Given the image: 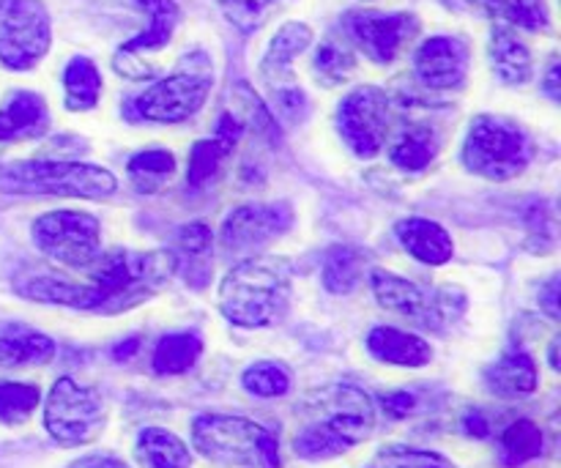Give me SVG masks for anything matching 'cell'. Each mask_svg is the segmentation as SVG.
Returning <instances> with one entry per match:
<instances>
[{"mask_svg":"<svg viewBox=\"0 0 561 468\" xmlns=\"http://www.w3.org/2000/svg\"><path fill=\"white\" fill-rule=\"evenodd\" d=\"M175 269H179V261L168 250L107 252L91 272L82 310L104 312V316L131 310L157 296L173 279Z\"/></svg>","mask_w":561,"mask_h":468,"instance_id":"cell-1","label":"cell"},{"mask_svg":"<svg viewBox=\"0 0 561 468\" xmlns=\"http://www.w3.org/2000/svg\"><path fill=\"white\" fill-rule=\"evenodd\" d=\"M290 274L285 258H247L225 274L219 310L233 327H272L288 310Z\"/></svg>","mask_w":561,"mask_h":468,"instance_id":"cell-2","label":"cell"},{"mask_svg":"<svg viewBox=\"0 0 561 468\" xmlns=\"http://www.w3.org/2000/svg\"><path fill=\"white\" fill-rule=\"evenodd\" d=\"M192 444L206 460L228 468H283L279 442L257 422L203 414L192 422Z\"/></svg>","mask_w":561,"mask_h":468,"instance_id":"cell-3","label":"cell"},{"mask_svg":"<svg viewBox=\"0 0 561 468\" xmlns=\"http://www.w3.org/2000/svg\"><path fill=\"white\" fill-rule=\"evenodd\" d=\"M118 190L110 170L85 162H14L0 168V192L5 195H53L102 201Z\"/></svg>","mask_w":561,"mask_h":468,"instance_id":"cell-4","label":"cell"},{"mask_svg":"<svg viewBox=\"0 0 561 468\" xmlns=\"http://www.w3.org/2000/svg\"><path fill=\"white\" fill-rule=\"evenodd\" d=\"M535 157L529 135L502 115H477L463 142V164L491 181H510L524 173Z\"/></svg>","mask_w":561,"mask_h":468,"instance_id":"cell-5","label":"cell"},{"mask_svg":"<svg viewBox=\"0 0 561 468\" xmlns=\"http://www.w3.org/2000/svg\"><path fill=\"white\" fill-rule=\"evenodd\" d=\"M214 88L211 60L206 53H192L181 60L179 69L164 80L153 82L151 88L135 99V110L140 118L157 121V124H181L192 118L206 104Z\"/></svg>","mask_w":561,"mask_h":468,"instance_id":"cell-6","label":"cell"},{"mask_svg":"<svg viewBox=\"0 0 561 468\" xmlns=\"http://www.w3.org/2000/svg\"><path fill=\"white\" fill-rule=\"evenodd\" d=\"M44 427L58 447L71 449L91 444L104 427L102 395L69 376L58 378L44 406Z\"/></svg>","mask_w":561,"mask_h":468,"instance_id":"cell-7","label":"cell"},{"mask_svg":"<svg viewBox=\"0 0 561 468\" xmlns=\"http://www.w3.org/2000/svg\"><path fill=\"white\" fill-rule=\"evenodd\" d=\"M33 244L55 263L71 269H88L99 261L102 225L85 212H49L33 222Z\"/></svg>","mask_w":561,"mask_h":468,"instance_id":"cell-8","label":"cell"},{"mask_svg":"<svg viewBox=\"0 0 561 468\" xmlns=\"http://www.w3.org/2000/svg\"><path fill=\"white\" fill-rule=\"evenodd\" d=\"M53 25L42 0H0V64L33 69L47 55Z\"/></svg>","mask_w":561,"mask_h":468,"instance_id":"cell-9","label":"cell"},{"mask_svg":"<svg viewBox=\"0 0 561 468\" xmlns=\"http://www.w3.org/2000/svg\"><path fill=\"white\" fill-rule=\"evenodd\" d=\"M337 129L351 151L362 159L381 153L389 135V99L381 88L362 85L337 107Z\"/></svg>","mask_w":561,"mask_h":468,"instance_id":"cell-10","label":"cell"},{"mask_svg":"<svg viewBox=\"0 0 561 468\" xmlns=\"http://www.w3.org/2000/svg\"><path fill=\"white\" fill-rule=\"evenodd\" d=\"M312 406L318 411V422L337 433L348 447L367 442L376 427V406L370 395L351 384H334L312 395Z\"/></svg>","mask_w":561,"mask_h":468,"instance_id":"cell-11","label":"cell"},{"mask_svg":"<svg viewBox=\"0 0 561 468\" xmlns=\"http://www.w3.org/2000/svg\"><path fill=\"white\" fill-rule=\"evenodd\" d=\"M142 11L148 14V27L140 36L129 38L126 44H121V49L115 53L113 66L121 77H129V80H148L153 77L151 66L142 60V55H151L157 49L168 47L170 38H173L175 25L181 20V11L175 5V0H137Z\"/></svg>","mask_w":561,"mask_h":468,"instance_id":"cell-12","label":"cell"},{"mask_svg":"<svg viewBox=\"0 0 561 468\" xmlns=\"http://www.w3.org/2000/svg\"><path fill=\"white\" fill-rule=\"evenodd\" d=\"M348 31L367 58L387 66L414 38V33L420 31V22L409 11H398V14L356 11L348 16Z\"/></svg>","mask_w":561,"mask_h":468,"instance_id":"cell-13","label":"cell"},{"mask_svg":"<svg viewBox=\"0 0 561 468\" xmlns=\"http://www.w3.org/2000/svg\"><path fill=\"white\" fill-rule=\"evenodd\" d=\"M294 212L285 203H250L228 214L222 225V247L228 252H250L288 233Z\"/></svg>","mask_w":561,"mask_h":468,"instance_id":"cell-14","label":"cell"},{"mask_svg":"<svg viewBox=\"0 0 561 468\" xmlns=\"http://www.w3.org/2000/svg\"><path fill=\"white\" fill-rule=\"evenodd\" d=\"M370 288L383 310L400 312V316L411 318V321L438 323L442 318L453 316V310H449L453 294L431 296L425 288L411 283V279L389 274L383 272V269H376V272L370 274Z\"/></svg>","mask_w":561,"mask_h":468,"instance_id":"cell-15","label":"cell"},{"mask_svg":"<svg viewBox=\"0 0 561 468\" xmlns=\"http://www.w3.org/2000/svg\"><path fill=\"white\" fill-rule=\"evenodd\" d=\"M414 71L420 82L433 91H453L469 75V47L455 36H433L416 49Z\"/></svg>","mask_w":561,"mask_h":468,"instance_id":"cell-16","label":"cell"},{"mask_svg":"<svg viewBox=\"0 0 561 468\" xmlns=\"http://www.w3.org/2000/svg\"><path fill=\"white\" fill-rule=\"evenodd\" d=\"M244 135V126L236 118L233 113H225L217 124V135L208 137V140H197L192 146L190 153V168H186V184L190 186H203L217 175V170L222 168L225 159L233 153L236 142Z\"/></svg>","mask_w":561,"mask_h":468,"instance_id":"cell-17","label":"cell"},{"mask_svg":"<svg viewBox=\"0 0 561 468\" xmlns=\"http://www.w3.org/2000/svg\"><path fill=\"white\" fill-rule=\"evenodd\" d=\"M394 233H398L405 252L414 255L420 263H427V266H444L455 252L453 236H449L442 225L433 222V219H400V222L394 225Z\"/></svg>","mask_w":561,"mask_h":468,"instance_id":"cell-18","label":"cell"},{"mask_svg":"<svg viewBox=\"0 0 561 468\" xmlns=\"http://www.w3.org/2000/svg\"><path fill=\"white\" fill-rule=\"evenodd\" d=\"M49 126V110L38 93L16 91L0 107V140H31L42 137Z\"/></svg>","mask_w":561,"mask_h":468,"instance_id":"cell-19","label":"cell"},{"mask_svg":"<svg viewBox=\"0 0 561 468\" xmlns=\"http://www.w3.org/2000/svg\"><path fill=\"white\" fill-rule=\"evenodd\" d=\"M367 351L383 365L398 367H425L433 359V349L427 340L403 332L394 327H376L367 334Z\"/></svg>","mask_w":561,"mask_h":468,"instance_id":"cell-20","label":"cell"},{"mask_svg":"<svg viewBox=\"0 0 561 468\" xmlns=\"http://www.w3.org/2000/svg\"><path fill=\"white\" fill-rule=\"evenodd\" d=\"M540 384L537 376V365L526 351H507L499 356L491 367H485V387L491 389L496 398H526Z\"/></svg>","mask_w":561,"mask_h":468,"instance_id":"cell-21","label":"cell"},{"mask_svg":"<svg viewBox=\"0 0 561 468\" xmlns=\"http://www.w3.org/2000/svg\"><path fill=\"white\" fill-rule=\"evenodd\" d=\"M312 44V31L305 22H288L277 31V36L268 44V53L261 64L263 80L268 88L290 85V64Z\"/></svg>","mask_w":561,"mask_h":468,"instance_id":"cell-22","label":"cell"},{"mask_svg":"<svg viewBox=\"0 0 561 468\" xmlns=\"http://www.w3.org/2000/svg\"><path fill=\"white\" fill-rule=\"evenodd\" d=\"M488 55H491V66L496 71V77L502 82H507V85H524V82L531 80L535 64H531L529 47L510 27H493Z\"/></svg>","mask_w":561,"mask_h":468,"instance_id":"cell-23","label":"cell"},{"mask_svg":"<svg viewBox=\"0 0 561 468\" xmlns=\"http://www.w3.org/2000/svg\"><path fill=\"white\" fill-rule=\"evenodd\" d=\"M135 455L146 468H190V447L164 427H146L135 444Z\"/></svg>","mask_w":561,"mask_h":468,"instance_id":"cell-24","label":"cell"},{"mask_svg":"<svg viewBox=\"0 0 561 468\" xmlns=\"http://www.w3.org/2000/svg\"><path fill=\"white\" fill-rule=\"evenodd\" d=\"M64 88H66V107L71 113H82V110L96 107L99 96H102V75H99L96 64L85 55H75L66 64L64 71Z\"/></svg>","mask_w":561,"mask_h":468,"instance_id":"cell-25","label":"cell"},{"mask_svg":"<svg viewBox=\"0 0 561 468\" xmlns=\"http://www.w3.org/2000/svg\"><path fill=\"white\" fill-rule=\"evenodd\" d=\"M16 294L25 296V299L31 301H44V305H60L71 307V310H82L85 285L55 277V274H31V277L16 283Z\"/></svg>","mask_w":561,"mask_h":468,"instance_id":"cell-26","label":"cell"},{"mask_svg":"<svg viewBox=\"0 0 561 468\" xmlns=\"http://www.w3.org/2000/svg\"><path fill=\"white\" fill-rule=\"evenodd\" d=\"M323 288L334 296H348L365 277V258L354 247H334L323 261Z\"/></svg>","mask_w":561,"mask_h":468,"instance_id":"cell-27","label":"cell"},{"mask_svg":"<svg viewBox=\"0 0 561 468\" xmlns=\"http://www.w3.org/2000/svg\"><path fill=\"white\" fill-rule=\"evenodd\" d=\"M203 354V340L192 332H175L159 340L153 351V370L159 376H181L190 370Z\"/></svg>","mask_w":561,"mask_h":468,"instance_id":"cell-28","label":"cell"},{"mask_svg":"<svg viewBox=\"0 0 561 468\" xmlns=\"http://www.w3.org/2000/svg\"><path fill=\"white\" fill-rule=\"evenodd\" d=\"M438 153V137L436 132L427 129V126H409L403 135L394 140L389 159L398 164L405 173H416V170H425L427 164L436 159Z\"/></svg>","mask_w":561,"mask_h":468,"instance_id":"cell-29","label":"cell"},{"mask_svg":"<svg viewBox=\"0 0 561 468\" xmlns=\"http://www.w3.org/2000/svg\"><path fill=\"white\" fill-rule=\"evenodd\" d=\"M126 173H129V181L135 184V190L140 192V195H153V192L162 190L170 181V175L175 173V157L170 151H164V148L140 151L129 159Z\"/></svg>","mask_w":561,"mask_h":468,"instance_id":"cell-30","label":"cell"},{"mask_svg":"<svg viewBox=\"0 0 561 468\" xmlns=\"http://www.w3.org/2000/svg\"><path fill=\"white\" fill-rule=\"evenodd\" d=\"M55 356V343L47 334L25 332L0 338V370L22 365H47Z\"/></svg>","mask_w":561,"mask_h":468,"instance_id":"cell-31","label":"cell"},{"mask_svg":"<svg viewBox=\"0 0 561 468\" xmlns=\"http://www.w3.org/2000/svg\"><path fill=\"white\" fill-rule=\"evenodd\" d=\"M542 447H546V438H542L540 425H535L531 420H518L502 433V460L504 466L518 468L529 460L540 458Z\"/></svg>","mask_w":561,"mask_h":468,"instance_id":"cell-32","label":"cell"},{"mask_svg":"<svg viewBox=\"0 0 561 468\" xmlns=\"http://www.w3.org/2000/svg\"><path fill=\"white\" fill-rule=\"evenodd\" d=\"M348 444L337 433L329 431L327 425H321V422H312L305 431L296 433L294 438V453L305 460H329L348 453Z\"/></svg>","mask_w":561,"mask_h":468,"instance_id":"cell-33","label":"cell"},{"mask_svg":"<svg viewBox=\"0 0 561 468\" xmlns=\"http://www.w3.org/2000/svg\"><path fill=\"white\" fill-rule=\"evenodd\" d=\"M241 384L255 398H283L290 389V373L279 362H257V365L247 367L244 376H241Z\"/></svg>","mask_w":561,"mask_h":468,"instance_id":"cell-34","label":"cell"},{"mask_svg":"<svg viewBox=\"0 0 561 468\" xmlns=\"http://www.w3.org/2000/svg\"><path fill=\"white\" fill-rule=\"evenodd\" d=\"M42 392L33 384L0 381V422L5 425H20L36 411Z\"/></svg>","mask_w":561,"mask_h":468,"instance_id":"cell-35","label":"cell"},{"mask_svg":"<svg viewBox=\"0 0 561 468\" xmlns=\"http://www.w3.org/2000/svg\"><path fill=\"white\" fill-rule=\"evenodd\" d=\"M316 75L318 80L327 82V85H340V82L348 80L356 69V58L345 44L340 42H323L316 53Z\"/></svg>","mask_w":561,"mask_h":468,"instance_id":"cell-36","label":"cell"},{"mask_svg":"<svg viewBox=\"0 0 561 468\" xmlns=\"http://www.w3.org/2000/svg\"><path fill=\"white\" fill-rule=\"evenodd\" d=\"M233 96H236V102H239V107H241V110H236V113H233L236 118L241 121V126H244V129H247V126H252V129L261 132V135H272L274 137V132H277V118H274L272 110H268L266 104L257 99V93L252 91L247 82H239V85H236Z\"/></svg>","mask_w":561,"mask_h":468,"instance_id":"cell-37","label":"cell"},{"mask_svg":"<svg viewBox=\"0 0 561 468\" xmlns=\"http://www.w3.org/2000/svg\"><path fill=\"white\" fill-rule=\"evenodd\" d=\"M383 468H458L444 455L431 453V449H411V447H387L381 449Z\"/></svg>","mask_w":561,"mask_h":468,"instance_id":"cell-38","label":"cell"},{"mask_svg":"<svg viewBox=\"0 0 561 468\" xmlns=\"http://www.w3.org/2000/svg\"><path fill=\"white\" fill-rule=\"evenodd\" d=\"M268 0H219V9L228 16V22L233 27H239L241 33H252L263 25L268 14Z\"/></svg>","mask_w":561,"mask_h":468,"instance_id":"cell-39","label":"cell"},{"mask_svg":"<svg viewBox=\"0 0 561 468\" xmlns=\"http://www.w3.org/2000/svg\"><path fill=\"white\" fill-rule=\"evenodd\" d=\"M272 104H274V118H283L288 124H301L310 113V102H307V93L299 85H279L272 88Z\"/></svg>","mask_w":561,"mask_h":468,"instance_id":"cell-40","label":"cell"},{"mask_svg":"<svg viewBox=\"0 0 561 468\" xmlns=\"http://www.w3.org/2000/svg\"><path fill=\"white\" fill-rule=\"evenodd\" d=\"M507 16L515 25L526 27V31H551V16H548L546 0H507Z\"/></svg>","mask_w":561,"mask_h":468,"instance_id":"cell-41","label":"cell"},{"mask_svg":"<svg viewBox=\"0 0 561 468\" xmlns=\"http://www.w3.org/2000/svg\"><path fill=\"white\" fill-rule=\"evenodd\" d=\"M214 244V233L208 225L190 222L179 230V247L186 255H206Z\"/></svg>","mask_w":561,"mask_h":468,"instance_id":"cell-42","label":"cell"},{"mask_svg":"<svg viewBox=\"0 0 561 468\" xmlns=\"http://www.w3.org/2000/svg\"><path fill=\"white\" fill-rule=\"evenodd\" d=\"M383 409H387L389 416L400 420V416H409V411L414 409V398L409 392H392V395H383Z\"/></svg>","mask_w":561,"mask_h":468,"instance_id":"cell-43","label":"cell"},{"mask_svg":"<svg viewBox=\"0 0 561 468\" xmlns=\"http://www.w3.org/2000/svg\"><path fill=\"white\" fill-rule=\"evenodd\" d=\"M540 305H542V310H546L551 318H559L561 316V310H559V277H553L551 283H548L546 288H542Z\"/></svg>","mask_w":561,"mask_h":468,"instance_id":"cell-44","label":"cell"},{"mask_svg":"<svg viewBox=\"0 0 561 468\" xmlns=\"http://www.w3.org/2000/svg\"><path fill=\"white\" fill-rule=\"evenodd\" d=\"M69 468H129L124 460L113 458V455H88V458L75 460Z\"/></svg>","mask_w":561,"mask_h":468,"instance_id":"cell-45","label":"cell"},{"mask_svg":"<svg viewBox=\"0 0 561 468\" xmlns=\"http://www.w3.org/2000/svg\"><path fill=\"white\" fill-rule=\"evenodd\" d=\"M463 431L474 438H485L491 427H488V420L480 414V411H469V414L463 416Z\"/></svg>","mask_w":561,"mask_h":468,"instance_id":"cell-46","label":"cell"},{"mask_svg":"<svg viewBox=\"0 0 561 468\" xmlns=\"http://www.w3.org/2000/svg\"><path fill=\"white\" fill-rule=\"evenodd\" d=\"M559 60H553L551 64V69H548V75H546V80H542V91L548 93V96L553 99V102H559V96H561V88H559Z\"/></svg>","mask_w":561,"mask_h":468,"instance_id":"cell-47","label":"cell"},{"mask_svg":"<svg viewBox=\"0 0 561 468\" xmlns=\"http://www.w3.org/2000/svg\"><path fill=\"white\" fill-rule=\"evenodd\" d=\"M137 349H140V338L124 340V343H118V345H115V349H113V359H115V362L131 359V356L137 354Z\"/></svg>","mask_w":561,"mask_h":468,"instance_id":"cell-48","label":"cell"},{"mask_svg":"<svg viewBox=\"0 0 561 468\" xmlns=\"http://www.w3.org/2000/svg\"><path fill=\"white\" fill-rule=\"evenodd\" d=\"M551 367L559 370V338L551 343Z\"/></svg>","mask_w":561,"mask_h":468,"instance_id":"cell-49","label":"cell"},{"mask_svg":"<svg viewBox=\"0 0 561 468\" xmlns=\"http://www.w3.org/2000/svg\"><path fill=\"white\" fill-rule=\"evenodd\" d=\"M491 3H504V0H491Z\"/></svg>","mask_w":561,"mask_h":468,"instance_id":"cell-50","label":"cell"},{"mask_svg":"<svg viewBox=\"0 0 561 468\" xmlns=\"http://www.w3.org/2000/svg\"><path fill=\"white\" fill-rule=\"evenodd\" d=\"M268 3H274V0H268Z\"/></svg>","mask_w":561,"mask_h":468,"instance_id":"cell-51","label":"cell"}]
</instances>
